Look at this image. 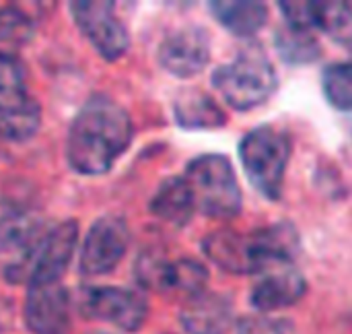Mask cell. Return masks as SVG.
I'll use <instances>...</instances> for the list:
<instances>
[{
	"instance_id": "1",
	"label": "cell",
	"mask_w": 352,
	"mask_h": 334,
	"mask_svg": "<svg viewBox=\"0 0 352 334\" xmlns=\"http://www.w3.org/2000/svg\"><path fill=\"white\" fill-rule=\"evenodd\" d=\"M132 140L128 112L109 95L95 93L76 112L66 138V159L76 174L103 176Z\"/></svg>"
},
{
	"instance_id": "2",
	"label": "cell",
	"mask_w": 352,
	"mask_h": 334,
	"mask_svg": "<svg viewBox=\"0 0 352 334\" xmlns=\"http://www.w3.org/2000/svg\"><path fill=\"white\" fill-rule=\"evenodd\" d=\"M196 209L210 219H233L241 213V188L231 161L219 153L194 157L184 174Z\"/></svg>"
},
{
	"instance_id": "3",
	"label": "cell",
	"mask_w": 352,
	"mask_h": 334,
	"mask_svg": "<svg viewBox=\"0 0 352 334\" xmlns=\"http://www.w3.org/2000/svg\"><path fill=\"white\" fill-rule=\"evenodd\" d=\"M276 70L264 50L252 45L243 50L233 62L219 66L212 72L214 89L225 97V101L248 112L266 103L276 91Z\"/></svg>"
},
{
	"instance_id": "4",
	"label": "cell",
	"mask_w": 352,
	"mask_h": 334,
	"mask_svg": "<svg viewBox=\"0 0 352 334\" xmlns=\"http://www.w3.org/2000/svg\"><path fill=\"white\" fill-rule=\"evenodd\" d=\"M239 159L250 184L268 200H278L291 161V140L274 126H258L239 143Z\"/></svg>"
},
{
	"instance_id": "5",
	"label": "cell",
	"mask_w": 352,
	"mask_h": 334,
	"mask_svg": "<svg viewBox=\"0 0 352 334\" xmlns=\"http://www.w3.org/2000/svg\"><path fill=\"white\" fill-rule=\"evenodd\" d=\"M41 124V107L29 93L21 60L0 52V136L6 140H29Z\"/></svg>"
},
{
	"instance_id": "6",
	"label": "cell",
	"mask_w": 352,
	"mask_h": 334,
	"mask_svg": "<svg viewBox=\"0 0 352 334\" xmlns=\"http://www.w3.org/2000/svg\"><path fill=\"white\" fill-rule=\"evenodd\" d=\"M76 242V221L68 219L58 223L54 229L43 233V238L35 244L27 260H23L21 264H10L6 269V279L10 283H27L29 287L60 283L72 260Z\"/></svg>"
},
{
	"instance_id": "7",
	"label": "cell",
	"mask_w": 352,
	"mask_h": 334,
	"mask_svg": "<svg viewBox=\"0 0 352 334\" xmlns=\"http://www.w3.org/2000/svg\"><path fill=\"white\" fill-rule=\"evenodd\" d=\"M68 8L80 33L89 39V43L103 60L116 62L126 54L130 45V35L122 19L116 14L113 2L82 0L70 2Z\"/></svg>"
},
{
	"instance_id": "8",
	"label": "cell",
	"mask_w": 352,
	"mask_h": 334,
	"mask_svg": "<svg viewBox=\"0 0 352 334\" xmlns=\"http://www.w3.org/2000/svg\"><path fill=\"white\" fill-rule=\"evenodd\" d=\"M80 312L89 320L109 322L124 333H136L148 316V302L142 293L124 287H87L80 293Z\"/></svg>"
},
{
	"instance_id": "9",
	"label": "cell",
	"mask_w": 352,
	"mask_h": 334,
	"mask_svg": "<svg viewBox=\"0 0 352 334\" xmlns=\"http://www.w3.org/2000/svg\"><path fill=\"white\" fill-rule=\"evenodd\" d=\"M130 231L122 217H99L87 231L80 250V273L85 277H101L111 273L128 252Z\"/></svg>"
},
{
	"instance_id": "10",
	"label": "cell",
	"mask_w": 352,
	"mask_h": 334,
	"mask_svg": "<svg viewBox=\"0 0 352 334\" xmlns=\"http://www.w3.org/2000/svg\"><path fill=\"white\" fill-rule=\"evenodd\" d=\"M159 62L173 76L188 79L202 72L210 60V37L202 27H179L159 45Z\"/></svg>"
},
{
	"instance_id": "11",
	"label": "cell",
	"mask_w": 352,
	"mask_h": 334,
	"mask_svg": "<svg viewBox=\"0 0 352 334\" xmlns=\"http://www.w3.org/2000/svg\"><path fill=\"white\" fill-rule=\"evenodd\" d=\"M23 320L31 334H66L70 326V295L60 283L29 287Z\"/></svg>"
},
{
	"instance_id": "12",
	"label": "cell",
	"mask_w": 352,
	"mask_h": 334,
	"mask_svg": "<svg viewBox=\"0 0 352 334\" xmlns=\"http://www.w3.org/2000/svg\"><path fill=\"white\" fill-rule=\"evenodd\" d=\"M305 291L307 281L295 264H276L258 275L250 302L260 314H270L297 304Z\"/></svg>"
},
{
	"instance_id": "13",
	"label": "cell",
	"mask_w": 352,
	"mask_h": 334,
	"mask_svg": "<svg viewBox=\"0 0 352 334\" xmlns=\"http://www.w3.org/2000/svg\"><path fill=\"white\" fill-rule=\"evenodd\" d=\"M202 250L210 262L231 275H256V252L252 233L219 229L204 238Z\"/></svg>"
},
{
	"instance_id": "14",
	"label": "cell",
	"mask_w": 352,
	"mask_h": 334,
	"mask_svg": "<svg viewBox=\"0 0 352 334\" xmlns=\"http://www.w3.org/2000/svg\"><path fill=\"white\" fill-rule=\"evenodd\" d=\"M179 320L188 334H227L233 324V306L225 295L204 291L184 304Z\"/></svg>"
},
{
	"instance_id": "15",
	"label": "cell",
	"mask_w": 352,
	"mask_h": 334,
	"mask_svg": "<svg viewBox=\"0 0 352 334\" xmlns=\"http://www.w3.org/2000/svg\"><path fill=\"white\" fill-rule=\"evenodd\" d=\"M173 116L186 130H210L221 128L227 122L221 105L200 89H186L173 101Z\"/></svg>"
},
{
	"instance_id": "16",
	"label": "cell",
	"mask_w": 352,
	"mask_h": 334,
	"mask_svg": "<svg viewBox=\"0 0 352 334\" xmlns=\"http://www.w3.org/2000/svg\"><path fill=\"white\" fill-rule=\"evenodd\" d=\"M148 209L157 219H161L165 223H171L175 227L188 225V221L192 219V215L196 211V205H194L192 190H190L188 182L184 180V176L167 178L159 186L155 196L151 198Z\"/></svg>"
},
{
	"instance_id": "17",
	"label": "cell",
	"mask_w": 352,
	"mask_h": 334,
	"mask_svg": "<svg viewBox=\"0 0 352 334\" xmlns=\"http://www.w3.org/2000/svg\"><path fill=\"white\" fill-rule=\"evenodd\" d=\"M212 17L233 35L250 37L256 35L268 21V6L264 2L239 0V2H210Z\"/></svg>"
},
{
	"instance_id": "18",
	"label": "cell",
	"mask_w": 352,
	"mask_h": 334,
	"mask_svg": "<svg viewBox=\"0 0 352 334\" xmlns=\"http://www.w3.org/2000/svg\"><path fill=\"white\" fill-rule=\"evenodd\" d=\"M43 238L41 223L29 215H8L0 221V252L16 254L19 258L12 264L27 260L35 244Z\"/></svg>"
},
{
	"instance_id": "19",
	"label": "cell",
	"mask_w": 352,
	"mask_h": 334,
	"mask_svg": "<svg viewBox=\"0 0 352 334\" xmlns=\"http://www.w3.org/2000/svg\"><path fill=\"white\" fill-rule=\"evenodd\" d=\"M206 285H208L206 267L194 258H179L169 264L161 293H171L175 298H182L186 304V302L198 298L200 293L208 291Z\"/></svg>"
},
{
	"instance_id": "20",
	"label": "cell",
	"mask_w": 352,
	"mask_h": 334,
	"mask_svg": "<svg viewBox=\"0 0 352 334\" xmlns=\"http://www.w3.org/2000/svg\"><path fill=\"white\" fill-rule=\"evenodd\" d=\"M276 50L289 64H311L322 56V45L314 35V29H301L293 25H283L276 35Z\"/></svg>"
},
{
	"instance_id": "21",
	"label": "cell",
	"mask_w": 352,
	"mask_h": 334,
	"mask_svg": "<svg viewBox=\"0 0 352 334\" xmlns=\"http://www.w3.org/2000/svg\"><path fill=\"white\" fill-rule=\"evenodd\" d=\"M314 27L349 45L352 43V6L349 2H314Z\"/></svg>"
},
{
	"instance_id": "22",
	"label": "cell",
	"mask_w": 352,
	"mask_h": 334,
	"mask_svg": "<svg viewBox=\"0 0 352 334\" xmlns=\"http://www.w3.org/2000/svg\"><path fill=\"white\" fill-rule=\"evenodd\" d=\"M322 91L332 107L352 112V62L326 66L322 74Z\"/></svg>"
},
{
	"instance_id": "23",
	"label": "cell",
	"mask_w": 352,
	"mask_h": 334,
	"mask_svg": "<svg viewBox=\"0 0 352 334\" xmlns=\"http://www.w3.org/2000/svg\"><path fill=\"white\" fill-rule=\"evenodd\" d=\"M169 264L171 260H167V256L161 250H155V248L144 250L136 260V281L144 289L163 291Z\"/></svg>"
},
{
	"instance_id": "24",
	"label": "cell",
	"mask_w": 352,
	"mask_h": 334,
	"mask_svg": "<svg viewBox=\"0 0 352 334\" xmlns=\"http://www.w3.org/2000/svg\"><path fill=\"white\" fill-rule=\"evenodd\" d=\"M33 33L31 19L19 8H0V41H27Z\"/></svg>"
},
{
	"instance_id": "25",
	"label": "cell",
	"mask_w": 352,
	"mask_h": 334,
	"mask_svg": "<svg viewBox=\"0 0 352 334\" xmlns=\"http://www.w3.org/2000/svg\"><path fill=\"white\" fill-rule=\"evenodd\" d=\"M237 334H287V326L283 320L270 318L268 314H254L239 318Z\"/></svg>"
},
{
	"instance_id": "26",
	"label": "cell",
	"mask_w": 352,
	"mask_h": 334,
	"mask_svg": "<svg viewBox=\"0 0 352 334\" xmlns=\"http://www.w3.org/2000/svg\"><path fill=\"white\" fill-rule=\"evenodd\" d=\"M89 334H111V333H103V331H95V333H89Z\"/></svg>"
}]
</instances>
